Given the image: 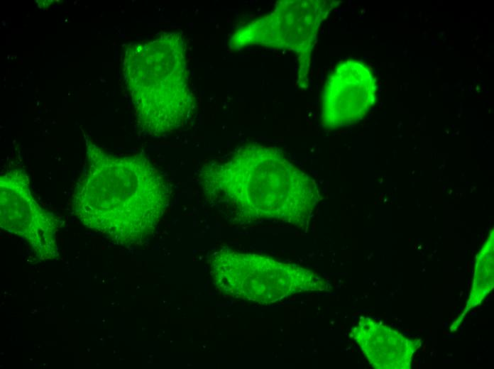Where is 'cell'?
I'll return each instance as SVG.
<instances>
[{
    "mask_svg": "<svg viewBox=\"0 0 494 369\" xmlns=\"http://www.w3.org/2000/svg\"><path fill=\"white\" fill-rule=\"evenodd\" d=\"M72 206L79 219L112 241L139 243L155 230L170 202L168 184L145 157L118 156L90 145Z\"/></svg>",
    "mask_w": 494,
    "mask_h": 369,
    "instance_id": "1",
    "label": "cell"
},
{
    "mask_svg": "<svg viewBox=\"0 0 494 369\" xmlns=\"http://www.w3.org/2000/svg\"><path fill=\"white\" fill-rule=\"evenodd\" d=\"M206 196L248 220L271 219L302 227L319 202L313 179L278 149L248 145L199 177Z\"/></svg>",
    "mask_w": 494,
    "mask_h": 369,
    "instance_id": "2",
    "label": "cell"
},
{
    "mask_svg": "<svg viewBox=\"0 0 494 369\" xmlns=\"http://www.w3.org/2000/svg\"><path fill=\"white\" fill-rule=\"evenodd\" d=\"M126 55V83L139 125L153 136L180 128L195 106L182 36L163 34L128 47Z\"/></svg>",
    "mask_w": 494,
    "mask_h": 369,
    "instance_id": "3",
    "label": "cell"
},
{
    "mask_svg": "<svg viewBox=\"0 0 494 369\" xmlns=\"http://www.w3.org/2000/svg\"><path fill=\"white\" fill-rule=\"evenodd\" d=\"M210 263L214 283L222 294L259 304L326 287L324 280L313 271L265 255L222 249L212 255Z\"/></svg>",
    "mask_w": 494,
    "mask_h": 369,
    "instance_id": "4",
    "label": "cell"
},
{
    "mask_svg": "<svg viewBox=\"0 0 494 369\" xmlns=\"http://www.w3.org/2000/svg\"><path fill=\"white\" fill-rule=\"evenodd\" d=\"M334 4L324 1H280L271 13L238 31L231 44L238 48L254 44L294 50L301 55L303 70L304 60L309 65L319 23Z\"/></svg>",
    "mask_w": 494,
    "mask_h": 369,
    "instance_id": "5",
    "label": "cell"
},
{
    "mask_svg": "<svg viewBox=\"0 0 494 369\" xmlns=\"http://www.w3.org/2000/svg\"><path fill=\"white\" fill-rule=\"evenodd\" d=\"M0 210L1 228L23 238L40 258L55 257V219L34 199L23 170L1 175Z\"/></svg>",
    "mask_w": 494,
    "mask_h": 369,
    "instance_id": "6",
    "label": "cell"
},
{
    "mask_svg": "<svg viewBox=\"0 0 494 369\" xmlns=\"http://www.w3.org/2000/svg\"><path fill=\"white\" fill-rule=\"evenodd\" d=\"M376 88L375 79L366 65L355 60L340 63L324 87L323 126L336 128L358 123L375 104Z\"/></svg>",
    "mask_w": 494,
    "mask_h": 369,
    "instance_id": "7",
    "label": "cell"
},
{
    "mask_svg": "<svg viewBox=\"0 0 494 369\" xmlns=\"http://www.w3.org/2000/svg\"><path fill=\"white\" fill-rule=\"evenodd\" d=\"M352 335L370 365L378 369H408L420 345L370 317L360 319Z\"/></svg>",
    "mask_w": 494,
    "mask_h": 369,
    "instance_id": "8",
    "label": "cell"
},
{
    "mask_svg": "<svg viewBox=\"0 0 494 369\" xmlns=\"http://www.w3.org/2000/svg\"><path fill=\"white\" fill-rule=\"evenodd\" d=\"M493 288V231L490 233L476 260L472 289L466 310L478 305Z\"/></svg>",
    "mask_w": 494,
    "mask_h": 369,
    "instance_id": "9",
    "label": "cell"
}]
</instances>
